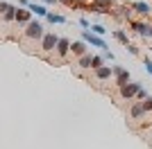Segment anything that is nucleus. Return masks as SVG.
Masks as SVG:
<instances>
[{"label":"nucleus","instance_id":"nucleus-7","mask_svg":"<svg viewBox=\"0 0 152 149\" xmlns=\"http://www.w3.org/2000/svg\"><path fill=\"white\" fill-rule=\"evenodd\" d=\"M129 25H132V30L136 32V34H141V36H145V38L150 36V27H152V25H148V23H141V20H132Z\"/></svg>","mask_w":152,"mask_h":149},{"label":"nucleus","instance_id":"nucleus-11","mask_svg":"<svg viewBox=\"0 0 152 149\" xmlns=\"http://www.w3.org/2000/svg\"><path fill=\"white\" fill-rule=\"evenodd\" d=\"M93 72H95V79H100V81L111 79V77H114V72H111V68H109V66H102V68L93 70Z\"/></svg>","mask_w":152,"mask_h":149},{"label":"nucleus","instance_id":"nucleus-28","mask_svg":"<svg viewBox=\"0 0 152 149\" xmlns=\"http://www.w3.org/2000/svg\"><path fill=\"white\" fill-rule=\"evenodd\" d=\"M150 38H152V27H150Z\"/></svg>","mask_w":152,"mask_h":149},{"label":"nucleus","instance_id":"nucleus-10","mask_svg":"<svg viewBox=\"0 0 152 149\" xmlns=\"http://www.w3.org/2000/svg\"><path fill=\"white\" fill-rule=\"evenodd\" d=\"M70 52V41L68 38H64V36H59V41H57V54L59 56H66Z\"/></svg>","mask_w":152,"mask_h":149},{"label":"nucleus","instance_id":"nucleus-2","mask_svg":"<svg viewBox=\"0 0 152 149\" xmlns=\"http://www.w3.org/2000/svg\"><path fill=\"white\" fill-rule=\"evenodd\" d=\"M43 25L39 23V20H30L27 23V30H25V36L27 38H43Z\"/></svg>","mask_w":152,"mask_h":149},{"label":"nucleus","instance_id":"nucleus-25","mask_svg":"<svg viewBox=\"0 0 152 149\" xmlns=\"http://www.w3.org/2000/svg\"><path fill=\"white\" fill-rule=\"evenodd\" d=\"M9 7H12V5H7V2H0V16H2V14H5Z\"/></svg>","mask_w":152,"mask_h":149},{"label":"nucleus","instance_id":"nucleus-5","mask_svg":"<svg viewBox=\"0 0 152 149\" xmlns=\"http://www.w3.org/2000/svg\"><path fill=\"white\" fill-rule=\"evenodd\" d=\"M139 90H141V84H139V81H129L127 86L121 88V95H123L125 99H129V97H136V93H139Z\"/></svg>","mask_w":152,"mask_h":149},{"label":"nucleus","instance_id":"nucleus-23","mask_svg":"<svg viewBox=\"0 0 152 149\" xmlns=\"http://www.w3.org/2000/svg\"><path fill=\"white\" fill-rule=\"evenodd\" d=\"M80 25H82L84 30H89V27H91V23H89V18H80Z\"/></svg>","mask_w":152,"mask_h":149},{"label":"nucleus","instance_id":"nucleus-9","mask_svg":"<svg viewBox=\"0 0 152 149\" xmlns=\"http://www.w3.org/2000/svg\"><path fill=\"white\" fill-rule=\"evenodd\" d=\"M129 115H132V120H141L143 115H145V108H143V102H134L132 108H129Z\"/></svg>","mask_w":152,"mask_h":149},{"label":"nucleus","instance_id":"nucleus-17","mask_svg":"<svg viewBox=\"0 0 152 149\" xmlns=\"http://www.w3.org/2000/svg\"><path fill=\"white\" fill-rule=\"evenodd\" d=\"M45 18L50 20V23H66V18H64L61 14H50V12H48V16H45Z\"/></svg>","mask_w":152,"mask_h":149},{"label":"nucleus","instance_id":"nucleus-6","mask_svg":"<svg viewBox=\"0 0 152 149\" xmlns=\"http://www.w3.org/2000/svg\"><path fill=\"white\" fill-rule=\"evenodd\" d=\"M57 41H59L57 34H43V38H41V48H43L45 52H50V50L57 48Z\"/></svg>","mask_w":152,"mask_h":149},{"label":"nucleus","instance_id":"nucleus-1","mask_svg":"<svg viewBox=\"0 0 152 149\" xmlns=\"http://www.w3.org/2000/svg\"><path fill=\"white\" fill-rule=\"evenodd\" d=\"M82 41L86 45H93V48H100V50H107V43L102 41L100 36H95V34H91L89 30H82Z\"/></svg>","mask_w":152,"mask_h":149},{"label":"nucleus","instance_id":"nucleus-3","mask_svg":"<svg viewBox=\"0 0 152 149\" xmlns=\"http://www.w3.org/2000/svg\"><path fill=\"white\" fill-rule=\"evenodd\" d=\"M111 72H114V77H116V86H118V88H123V86L129 84V70L121 68V66H114Z\"/></svg>","mask_w":152,"mask_h":149},{"label":"nucleus","instance_id":"nucleus-15","mask_svg":"<svg viewBox=\"0 0 152 149\" xmlns=\"http://www.w3.org/2000/svg\"><path fill=\"white\" fill-rule=\"evenodd\" d=\"M104 66V59H102V54H93L91 56V70H98Z\"/></svg>","mask_w":152,"mask_h":149},{"label":"nucleus","instance_id":"nucleus-18","mask_svg":"<svg viewBox=\"0 0 152 149\" xmlns=\"http://www.w3.org/2000/svg\"><path fill=\"white\" fill-rule=\"evenodd\" d=\"M2 18H5V20H14V18H16V7H9V9L2 14Z\"/></svg>","mask_w":152,"mask_h":149},{"label":"nucleus","instance_id":"nucleus-12","mask_svg":"<svg viewBox=\"0 0 152 149\" xmlns=\"http://www.w3.org/2000/svg\"><path fill=\"white\" fill-rule=\"evenodd\" d=\"M70 52L77 56H84L86 54V43L84 41H75V43H70Z\"/></svg>","mask_w":152,"mask_h":149},{"label":"nucleus","instance_id":"nucleus-19","mask_svg":"<svg viewBox=\"0 0 152 149\" xmlns=\"http://www.w3.org/2000/svg\"><path fill=\"white\" fill-rule=\"evenodd\" d=\"M80 68H91V54L80 56Z\"/></svg>","mask_w":152,"mask_h":149},{"label":"nucleus","instance_id":"nucleus-13","mask_svg":"<svg viewBox=\"0 0 152 149\" xmlns=\"http://www.w3.org/2000/svg\"><path fill=\"white\" fill-rule=\"evenodd\" d=\"M27 9H30L32 14H37V16H48V9H45L43 5H37V2H30Z\"/></svg>","mask_w":152,"mask_h":149},{"label":"nucleus","instance_id":"nucleus-21","mask_svg":"<svg viewBox=\"0 0 152 149\" xmlns=\"http://www.w3.org/2000/svg\"><path fill=\"white\" fill-rule=\"evenodd\" d=\"M143 108H145V111H152V97H150V95H148L145 102H143Z\"/></svg>","mask_w":152,"mask_h":149},{"label":"nucleus","instance_id":"nucleus-22","mask_svg":"<svg viewBox=\"0 0 152 149\" xmlns=\"http://www.w3.org/2000/svg\"><path fill=\"white\" fill-rule=\"evenodd\" d=\"M143 66H145V70L152 74V59H148V56H145V59H143Z\"/></svg>","mask_w":152,"mask_h":149},{"label":"nucleus","instance_id":"nucleus-8","mask_svg":"<svg viewBox=\"0 0 152 149\" xmlns=\"http://www.w3.org/2000/svg\"><path fill=\"white\" fill-rule=\"evenodd\" d=\"M16 23H23V25H27L32 20V12L30 9H20V7H16Z\"/></svg>","mask_w":152,"mask_h":149},{"label":"nucleus","instance_id":"nucleus-26","mask_svg":"<svg viewBox=\"0 0 152 149\" xmlns=\"http://www.w3.org/2000/svg\"><path fill=\"white\" fill-rule=\"evenodd\" d=\"M145 97H148V93H145V90H143V88H141L139 93H136V99H145Z\"/></svg>","mask_w":152,"mask_h":149},{"label":"nucleus","instance_id":"nucleus-27","mask_svg":"<svg viewBox=\"0 0 152 149\" xmlns=\"http://www.w3.org/2000/svg\"><path fill=\"white\" fill-rule=\"evenodd\" d=\"M43 2H57V0H43Z\"/></svg>","mask_w":152,"mask_h":149},{"label":"nucleus","instance_id":"nucleus-4","mask_svg":"<svg viewBox=\"0 0 152 149\" xmlns=\"http://www.w3.org/2000/svg\"><path fill=\"white\" fill-rule=\"evenodd\" d=\"M129 9H134V12L141 14V16H148V14H152V7L148 5L145 0H134V2H129Z\"/></svg>","mask_w":152,"mask_h":149},{"label":"nucleus","instance_id":"nucleus-16","mask_svg":"<svg viewBox=\"0 0 152 149\" xmlns=\"http://www.w3.org/2000/svg\"><path fill=\"white\" fill-rule=\"evenodd\" d=\"M89 32H91V34H95V36H102V34L107 32V27H102V25H91Z\"/></svg>","mask_w":152,"mask_h":149},{"label":"nucleus","instance_id":"nucleus-24","mask_svg":"<svg viewBox=\"0 0 152 149\" xmlns=\"http://www.w3.org/2000/svg\"><path fill=\"white\" fill-rule=\"evenodd\" d=\"M127 50H129V52H132V54H134V56H136V54H139V48H136V45H132V43H129V45H127Z\"/></svg>","mask_w":152,"mask_h":149},{"label":"nucleus","instance_id":"nucleus-20","mask_svg":"<svg viewBox=\"0 0 152 149\" xmlns=\"http://www.w3.org/2000/svg\"><path fill=\"white\" fill-rule=\"evenodd\" d=\"M93 2H95V5H102V7H107V9H109L111 5H114V0H93Z\"/></svg>","mask_w":152,"mask_h":149},{"label":"nucleus","instance_id":"nucleus-14","mask_svg":"<svg viewBox=\"0 0 152 149\" xmlns=\"http://www.w3.org/2000/svg\"><path fill=\"white\" fill-rule=\"evenodd\" d=\"M114 38L118 41V43H123L127 48L129 45V38H127V34H125V30H114Z\"/></svg>","mask_w":152,"mask_h":149}]
</instances>
